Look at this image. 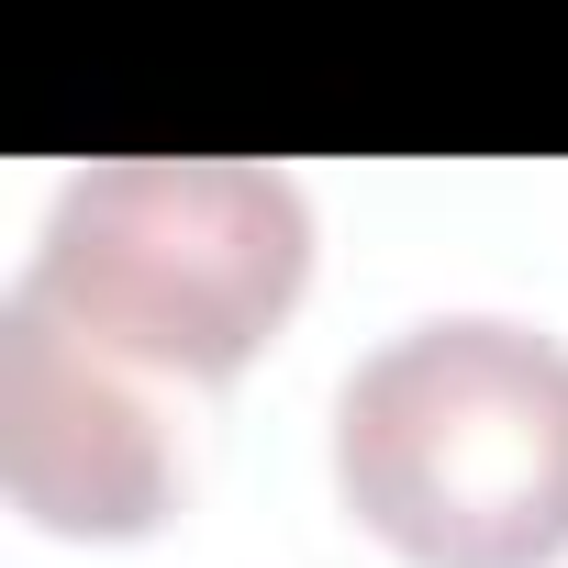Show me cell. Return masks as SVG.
<instances>
[{"label": "cell", "instance_id": "1", "mask_svg": "<svg viewBox=\"0 0 568 568\" xmlns=\"http://www.w3.org/2000/svg\"><path fill=\"white\" fill-rule=\"evenodd\" d=\"M335 501L413 568L568 557V346L513 313H424L335 390Z\"/></svg>", "mask_w": 568, "mask_h": 568}, {"label": "cell", "instance_id": "2", "mask_svg": "<svg viewBox=\"0 0 568 568\" xmlns=\"http://www.w3.org/2000/svg\"><path fill=\"white\" fill-rule=\"evenodd\" d=\"M12 291L156 379L223 390L313 291V201L256 156H101L45 201Z\"/></svg>", "mask_w": 568, "mask_h": 568}, {"label": "cell", "instance_id": "3", "mask_svg": "<svg viewBox=\"0 0 568 568\" xmlns=\"http://www.w3.org/2000/svg\"><path fill=\"white\" fill-rule=\"evenodd\" d=\"M156 368L90 346L45 302H0V490L68 546H134L190 501V446L145 390Z\"/></svg>", "mask_w": 568, "mask_h": 568}]
</instances>
